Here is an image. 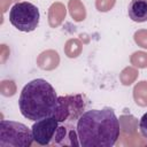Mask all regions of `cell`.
<instances>
[{"label": "cell", "instance_id": "6da1fadb", "mask_svg": "<svg viewBox=\"0 0 147 147\" xmlns=\"http://www.w3.org/2000/svg\"><path fill=\"white\" fill-rule=\"evenodd\" d=\"M76 130L83 147H111L121 134L119 119L110 108L83 113L77 119Z\"/></svg>", "mask_w": 147, "mask_h": 147}, {"label": "cell", "instance_id": "ac0fdd59", "mask_svg": "<svg viewBox=\"0 0 147 147\" xmlns=\"http://www.w3.org/2000/svg\"><path fill=\"white\" fill-rule=\"evenodd\" d=\"M139 130H140V133L142 134V137H145L147 139V113H145L139 121Z\"/></svg>", "mask_w": 147, "mask_h": 147}, {"label": "cell", "instance_id": "8fae6325", "mask_svg": "<svg viewBox=\"0 0 147 147\" xmlns=\"http://www.w3.org/2000/svg\"><path fill=\"white\" fill-rule=\"evenodd\" d=\"M133 99L140 107H147V82H139L133 88Z\"/></svg>", "mask_w": 147, "mask_h": 147}, {"label": "cell", "instance_id": "5bb4252c", "mask_svg": "<svg viewBox=\"0 0 147 147\" xmlns=\"http://www.w3.org/2000/svg\"><path fill=\"white\" fill-rule=\"evenodd\" d=\"M130 62L136 68H147V53L144 51L134 52L130 57Z\"/></svg>", "mask_w": 147, "mask_h": 147}, {"label": "cell", "instance_id": "30bf717a", "mask_svg": "<svg viewBox=\"0 0 147 147\" xmlns=\"http://www.w3.org/2000/svg\"><path fill=\"white\" fill-rule=\"evenodd\" d=\"M68 8L71 17L76 22H82L86 17V9L85 6L82 3L80 0H69Z\"/></svg>", "mask_w": 147, "mask_h": 147}, {"label": "cell", "instance_id": "3957f363", "mask_svg": "<svg viewBox=\"0 0 147 147\" xmlns=\"http://www.w3.org/2000/svg\"><path fill=\"white\" fill-rule=\"evenodd\" d=\"M32 130L15 121L0 122V147H30L33 142Z\"/></svg>", "mask_w": 147, "mask_h": 147}, {"label": "cell", "instance_id": "52a82bcc", "mask_svg": "<svg viewBox=\"0 0 147 147\" xmlns=\"http://www.w3.org/2000/svg\"><path fill=\"white\" fill-rule=\"evenodd\" d=\"M129 17L133 22L142 23L147 21V0H131L127 7Z\"/></svg>", "mask_w": 147, "mask_h": 147}, {"label": "cell", "instance_id": "9a60e30c", "mask_svg": "<svg viewBox=\"0 0 147 147\" xmlns=\"http://www.w3.org/2000/svg\"><path fill=\"white\" fill-rule=\"evenodd\" d=\"M1 94L5 96H11L16 92V86L13 80H2L0 85Z\"/></svg>", "mask_w": 147, "mask_h": 147}, {"label": "cell", "instance_id": "8992f818", "mask_svg": "<svg viewBox=\"0 0 147 147\" xmlns=\"http://www.w3.org/2000/svg\"><path fill=\"white\" fill-rule=\"evenodd\" d=\"M59 123L60 122L53 115L45 117L42 119L36 121L31 129L34 142H37L40 146L51 145L55 136V132L59 127Z\"/></svg>", "mask_w": 147, "mask_h": 147}, {"label": "cell", "instance_id": "ba28073f", "mask_svg": "<svg viewBox=\"0 0 147 147\" xmlns=\"http://www.w3.org/2000/svg\"><path fill=\"white\" fill-rule=\"evenodd\" d=\"M60 63L59 53L54 49H47L39 54L37 57V64L42 70H53L57 68Z\"/></svg>", "mask_w": 147, "mask_h": 147}, {"label": "cell", "instance_id": "9c48e42d", "mask_svg": "<svg viewBox=\"0 0 147 147\" xmlns=\"http://www.w3.org/2000/svg\"><path fill=\"white\" fill-rule=\"evenodd\" d=\"M67 9L63 3L61 2H54L48 9V23L51 28H56L59 26L63 20L65 18Z\"/></svg>", "mask_w": 147, "mask_h": 147}, {"label": "cell", "instance_id": "4fadbf2b", "mask_svg": "<svg viewBox=\"0 0 147 147\" xmlns=\"http://www.w3.org/2000/svg\"><path fill=\"white\" fill-rule=\"evenodd\" d=\"M138 75H139V72H138V70L136 68H133V67H126V68H124L122 70L121 75H119V80H121V83L123 85L129 86V85H131L137 79Z\"/></svg>", "mask_w": 147, "mask_h": 147}, {"label": "cell", "instance_id": "5b68a950", "mask_svg": "<svg viewBox=\"0 0 147 147\" xmlns=\"http://www.w3.org/2000/svg\"><path fill=\"white\" fill-rule=\"evenodd\" d=\"M85 103L82 94L59 96L53 116L60 122H75L83 114Z\"/></svg>", "mask_w": 147, "mask_h": 147}, {"label": "cell", "instance_id": "7a4b0ae2", "mask_svg": "<svg viewBox=\"0 0 147 147\" xmlns=\"http://www.w3.org/2000/svg\"><path fill=\"white\" fill-rule=\"evenodd\" d=\"M57 103L54 87L45 79L37 78L29 82L21 92L18 107L21 114L30 121H39L52 116Z\"/></svg>", "mask_w": 147, "mask_h": 147}, {"label": "cell", "instance_id": "e0dca14e", "mask_svg": "<svg viewBox=\"0 0 147 147\" xmlns=\"http://www.w3.org/2000/svg\"><path fill=\"white\" fill-rule=\"evenodd\" d=\"M116 0H95V8L99 11H108L115 6Z\"/></svg>", "mask_w": 147, "mask_h": 147}, {"label": "cell", "instance_id": "7c38bea8", "mask_svg": "<svg viewBox=\"0 0 147 147\" xmlns=\"http://www.w3.org/2000/svg\"><path fill=\"white\" fill-rule=\"evenodd\" d=\"M65 55L70 59H75V57H78L83 51V44L79 39L77 38H72V39H69L65 45H64V48H63Z\"/></svg>", "mask_w": 147, "mask_h": 147}, {"label": "cell", "instance_id": "2e32d148", "mask_svg": "<svg viewBox=\"0 0 147 147\" xmlns=\"http://www.w3.org/2000/svg\"><path fill=\"white\" fill-rule=\"evenodd\" d=\"M133 38H134V41L138 46L147 49V30L140 29V30L136 31Z\"/></svg>", "mask_w": 147, "mask_h": 147}, {"label": "cell", "instance_id": "277c9868", "mask_svg": "<svg viewBox=\"0 0 147 147\" xmlns=\"http://www.w3.org/2000/svg\"><path fill=\"white\" fill-rule=\"evenodd\" d=\"M39 9L28 1L15 3L9 11V22L14 28L23 32H31L36 30L39 24Z\"/></svg>", "mask_w": 147, "mask_h": 147}]
</instances>
